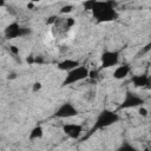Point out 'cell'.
<instances>
[{"label":"cell","mask_w":151,"mask_h":151,"mask_svg":"<svg viewBox=\"0 0 151 151\" xmlns=\"http://www.w3.org/2000/svg\"><path fill=\"white\" fill-rule=\"evenodd\" d=\"M139 113L143 114V116H146V114H147V110L144 109V107H140V109H139Z\"/></svg>","instance_id":"e0dca14e"},{"label":"cell","mask_w":151,"mask_h":151,"mask_svg":"<svg viewBox=\"0 0 151 151\" xmlns=\"http://www.w3.org/2000/svg\"><path fill=\"white\" fill-rule=\"evenodd\" d=\"M63 131L65 134H67L70 138L77 139L80 137V134L83 133V126L79 124H64L63 125Z\"/></svg>","instance_id":"ba28073f"},{"label":"cell","mask_w":151,"mask_h":151,"mask_svg":"<svg viewBox=\"0 0 151 151\" xmlns=\"http://www.w3.org/2000/svg\"><path fill=\"white\" fill-rule=\"evenodd\" d=\"M29 33V29L20 26L18 22H12L5 28V37L7 39H14L19 37H24Z\"/></svg>","instance_id":"5b68a950"},{"label":"cell","mask_w":151,"mask_h":151,"mask_svg":"<svg viewBox=\"0 0 151 151\" xmlns=\"http://www.w3.org/2000/svg\"><path fill=\"white\" fill-rule=\"evenodd\" d=\"M2 6H5V2L4 1H0V7H2Z\"/></svg>","instance_id":"ac0fdd59"},{"label":"cell","mask_w":151,"mask_h":151,"mask_svg":"<svg viewBox=\"0 0 151 151\" xmlns=\"http://www.w3.org/2000/svg\"><path fill=\"white\" fill-rule=\"evenodd\" d=\"M78 66H79V61L73 60V59H65L58 64V68L60 71H66V72H70Z\"/></svg>","instance_id":"30bf717a"},{"label":"cell","mask_w":151,"mask_h":151,"mask_svg":"<svg viewBox=\"0 0 151 151\" xmlns=\"http://www.w3.org/2000/svg\"><path fill=\"white\" fill-rule=\"evenodd\" d=\"M77 114H78V110L72 103H64L57 109L54 117L60 119H67V118L76 117Z\"/></svg>","instance_id":"277c9868"},{"label":"cell","mask_w":151,"mask_h":151,"mask_svg":"<svg viewBox=\"0 0 151 151\" xmlns=\"http://www.w3.org/2000/svg\"><path fill=\"white\" fill-rule=\"evenodd\" d=\"M144 104V99L139 96H137L136 93L132 92H126L125 98L120 105V109H131V107H137V106H142Z\"/></svg>","instance_id":"52a82bcc"},{"label":"cell","mask_w":151,"mask_h":151,"mask_svg":"<svg viewBox=\"0 0 151 151\" xmlns=\"http://www.w3.org/2000/svg\"><path fill=\"white\" fill-rule=\"evenodd\" d=\"M9 50L13 54H19V48L17 46H9Z\"/></svg>","instance_id":"5bb4252c"},{"label":"cell","mask_w":151,"mask_h":151,"mask_svg":"<svg viewBox=\"0 0 151 151\" xmlns=\"http://www.w3.org/2000/svg\"><path fill=\"white\" fill-rule=\"evenodd\" d=\"M72 6H65V7H63V9H61V12L63 13H68V12H71L72 11Z\"/></svg>","instance_id":"9a60e30c"},{"label":"cell","mask_w":151,"mask_h":151,"mask_svg":"<svg viewBox=\"0 0 151 151\" xmlns=\"http://www.w3.org/2000/svg\"><path fill=\"white\" fill-rule=\"evenodd\" d=\"M117 151H139L138 149H136L133 145L129 144V143H124Z\"/></svg>","instance_id":"4fadbf2b"},{"label":"cell","mask_w":151,"mask_h":151,"mask_svg":"<svg viewBox=\"0 0 151 151\" xmlns=\"http://www.w3.org/2000/svg\"><path fill=\"white\" fill-rule=\"evenodd\" d=\"M131 81L136 87H149L150 85V78L146 74H139V76H133L131 78Z\"/></svg>","instance_id":"9c48e42d"},{"label":"cell","mask_w":151,"mask_h":151,"mask_svg":"<svg viewBox=\"0 0 151 151\" xmlns=\"http://www.w3.org/2000/svg\"><path fill=\"white\" fill-rule=\"evenodd\" d=\"M118 120H119L118 113H116V112H113L111 110H103L99 113V116L97 117L91 132H94V131L100 130V129H105V127H107V126L117 123Z\"/></svg>","instance_id":"7a4b0ae2"},{"label":"cell","mask_w":151,"mask_h":151,"mask_svg":"<svg viewBox=\"0 0 151 151\" xmlns=\"http://www.w3.org/2000/svg\"><path fill=\"white\" fill-rule=\"evenodd\" d=\"M42 134H44L42 129H41L40 126H35V127L31 131V133H29V139H39V138L42 137Z\"/></svg>","instance_id":"7c38bea8"},{"label":"cell","mask_w":151,"mask_h":151,"mask_svg":"<svg viewBox=\"0 0 151 151\" xmlns=\"http://www.w3.org/2000/svg\"><path fill=\"white\" fill-rule=\"evenodd\" d=\"M85 6L88 7V9L92 11V14L96 20L100 22H107L116 20L118 14L116 11V4L113 1H90L86 2Z\"/></svg>","instance_id":"6da1fadb"},{"label":"cell","mask_w":151,"mask_h":151,"mask_svg":"<svg viewBox=\"0 0 151 151\" xmlns=\"http://www.w3.org/2000/svg\"><path fill=\"white\" fill-rule=\"evenodd\" d=\"M40 88H41V84H40V83H35V84L33 85V90H34V91L40 90Z\"/></svg>","instance_id":"2e32d148"},{"label":"cell","mask_w":151,"mask_h":151,"mask_svg":"<svg viewBox=\"0 0 151 151\" xmlns=\"http://www.w3.org/2000/svg\"><path fill=\"white\" fill-rule=\"evenodd\" d=\"M129 73H130V66L129 65H120V66H117V68L113 71V78L124 79Z\"/></svg>","instance_id":"8fae6325"},{"label":"cell","mask_w":151,"mask_h":151,"mask_svg":"<svg viewBox=\"0 0 151 151\" xmlns=\"http://www.w3.org/2000/svg\"><path fill=\"white\" fill-rule=\"evenodd\" d=\"M101 68H109L118 65L119 63V52L118 51H105L100 57Z\"/></svg>","instance_id":"8992f818"},{"label":"cell","mask_w":151,"mask_h":151,"mask_svg":"<svg viewBox=\"0 0 151 151\" xmlns=\"http://www.w3.org/2000/svg\"><path fill=\"white\" fill-rule=\"evenodd\" d=\"M88 77V70L85 66H78L76 68H73L72 71L67 72L64 81H63V86H68L76 83H79L84 79H86Z\"/></svg>","instance_id":"3957f363"}]
</instances>
